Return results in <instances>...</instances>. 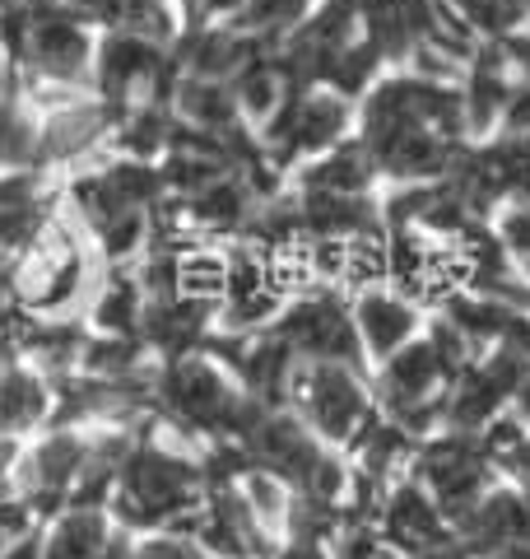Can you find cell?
Returning <instances> with one entry per match:
<instances>
[{
	"label": "cell",
	"mask_w": 530,
	"mask_h": 559,
	"mask_svg": "<svg viewBox=\"0 0 530 559\" xmlns=\"http://www.w3.org/2000/svg\"><path fill=\"white\" fill-rule=\"evenodd\" d=\"M182 5H186L191 20L205 24V20H215V14H238L242 0H182Z\"/></svg>",
	"instance_id": "obj_22"
},
{
	"label": "cell",
	"mask_w": 530,
	"mask_h": 559,
	"mask_svg": "<svg viewBox=\"0 0 530 559\" xmlns=\"http://www.w3.org/2000/svg\"><path fill=\"white\" fill-rule=\"evenodd\" d=\"M5 66H10V57H5V43H0V80H5Z\"/></svg>",
	"instance_id": "obj_26"
},
{
	"label": "cell",
	"mask_w": 530,
	"mask_h": 559,
	"mask_svg": "<svg viewBox=\"0 0 530 559\" xmlns=\"http://www.w3.org/2000/svg\"><path fill=\"white\" fill-rule=\"evenodd\" d=\"M349 312H353L359 345L373 359L396 355L400 345H410L419 336V312H414V304L400 299V294H392V289H368V294H359V304H353Z\"/></svg>",
	"instance_id": "obj_10"
},
{
	"label": "cell",
	"mask_w": 530,
	"mask_h": 559,
	"mask_svg": "<svg viewBox=\"0 0 530 559\" xmlns=\"http://www.w3.org/2000/svg\"><path fill=\"white\" fill-rule=\"evenodd\" d=\"M94 559H135V540L131 532H112L108 540H103V550Z\"/></svg>",
	"instance_id": "obj_24"
},
{
	"label": "cell",
	"mask_w": 530,
	"mask_h": 559,
	"mask_svg": "<svg viewBox=\"0 0 530 559\" xmlns=\"http://www.w3.org/2000/svg\"><path fill=\"white\" fill-rule=\"evenodd\" d=\"M224 285H228V257L205 252V248L177 257V299L209 308L224 299Z\"/></svg>",
	"instance_id": "obj_15"
},
{
	"label": "cell",
	"mask_w": 530,
	"mask_h": 559,
	"mask_svg": "<svg viewBox=\"0 0 530 559\" xmlns=\"http://www.w3.org/2000/svg\"><path fill=\"white\" fill-rule=\"evenodd\" d=\"M511 401H517V415H521L526 425H530V373L521 378V388H517V396H511Z\"/></svg>",
	"instance_id": "obj_25"
},
{
	"label": "cell",
	"mask_w": 530,
	"mask_h": 559,
	"mask_svg": "<svg viewBox=\"0 0 530 559\" xmlns=\"http://www.w3.org/2000/svg\"><path fill=\"white\" fill-rule=\"evenodd\" d=\"M112 117L117 112L103 98H65L38 127V164H65L88 154L112 131Z\"/></svg>",
	"instance_id": "obj_9"
},
{
	"label": "cell",
	"mask_w": 530,
	"mask_h": 559,
	"mask_svg": "<svg viewBox=\"0 0 530 559\" xmlns=\"http://www.w3.org/2000/svg\"><path fill=\"white\" fill-rule=\"evenodd\" d=\"M498 238L507 252H517L521 261H530V201L526 205H511L507 215L498 219Z\"/></svg>",
	"instance_id": "obj_20"
},
{
	"label": "cell",
	"mask_w": 530,
	"mask_h": 559,
	"mask_svg": "<svg viewBox=\"0 0 530 559\" xmlns=\"http://www.w3.org/2000/svg\"><path fill=\"white\" fill-rule=\"evenodd\" d=\"M308 14H312V0H242L238 14H233V28L275 47L279 38H289Z\"/></svg>",
	"instance_id": "obj_14"
},
{
	"label": "cell",
	"mask_w": 530,
	"mask_h": 559,
	"mask_svg": "<svg viewBox=\"0 0 530 559\" xmlns=\"http://www.w3.org/2000/svg\"><path fill=\"white\" fill-rule=\"evenodd\" d=\"M451 10L461 14V24L474 33H489V38H511L517 24L526 20L530 0H451Z\"/></svg>",
	"instance_id": "obj_18"
},
{
	"label": "cell",
	"mask_w": 530,
	"mask_h": 559,
	"mask_svg": "<svg viewBox=\"0 0 530 559\" xmlns=\"http://www.w3.org/2000/svg\"><path fill=\"white\" fill-rule=\"evenodd\" d=\"M154 401L164 406V415L177 429L215 433V439H228V443H238L261 411H275L246 396L242 382L215 355H205V349L201 355L191 349V355L168 359L154 378Z\"/></svg>",
	"instance_id": "obj_2"
},
{
	"label": "cell",
	"mask_w": 530,
	"mask_h": 559,
	"mask_svg": "<svg viewBox=\"0 0 530 559\" xmlns=\"http://www.w3.org/2000/svg\"><path fill=\"white\" fill-rule=\"evenodd\" d=\"M275 336L293 349V359H326V364H363V345L353 331V312L335 294H303L275 318Z\"/></svg>",
	"instance_id": "obj_6"
},
{
	"label": "cell",
	"mask_w": 530,
	"mask_h": 559,
	"mask_svg": "<svg viewBox=\"0 0 530 559\" xmlns=\"http://www.w3.org/2000/svg\"><path fill=\"white\" fill-rule=\"evenodd\" d=\"M140 318H145V294H140V285L127 275H112L108 289H103L94 304V326L103 336H135Z\"/></svg>",
	"instance_id": "obj_16"
},
{
	"label": "cell",
	"mask_w": 530,
	"mask_h": 559,
	"mask_svg": "<svg viewBox=\"0 0 530 559\" xmlns=\"http://www.w3.org/2000/svg\"><path fill=\"white\" fill-rule=\"evenodd\" d=\"M270 559H335L330 550H326V540H285L279 550H270Z\"/></svg>",
	"instance_id": "obj_21"
},
{
	"label": "cell",
	"mask_w": 530,
	"mask_h": 559,
	"mask_svg": "<svg viewBox=\"0 0 530 559\" xmlns=\"http://www.w3.org/2000/svg\"><path fill=\"white\" fill-rule=\"evenodd\" d=\"M88 443H94V433H80V429H70V425L51 429L24 462H14V471H10L14 495H20L33 513L65 509L70 489H75L80 471L88 462Z\"/></svg>",
	"instance_id": "obj_8"
},
{
	"label": "cell",
	"mask_w": 530,
	"mask_h": 559,
	"mask_svg": "<svg viewBox=\"0 0 530 559\" xmlns=\"http://www.w3.org/2000/svg\"><path fill=\"white\" fill-rule=\"evenodd\" d=\"M209 495V476L201 462L182 457L154 439H140L112 489V513L121 532H172L186 513H196Z\"/></svg>",
	"instance_id": "obj_1"
},
{
	"label": "cell",
	"mask_w": 530,
	"mask_h": 559,
	"mask_svg": "<svg viewBox=\"0 0 530 559\" xmlns=\"http://www.w3.org/2000/svg\"><path fill=\"white\" fill-rule=\"evenodd\" d=\"M293 415L330 443H353L373 425V396L353 364H326V359H298L289 378Z\"/></svg>",
	"instance_id": "obj_3"
},
{
	"label": "cell",
	"mask_w": 530,
	"mask_h": 559,
	"mask_svg": "<svg viewBox=\"0 0 530 559\" xmlns=\"http://www.w3.org/2000/svg\"><path fill=\"white\" fill-rule=\"evenodd\" d=\"M0 559H43V532L33 527L24 536H14L5 550H0Z\"/></svg>",
	"instance_id": "obj_23"
},
{
	"label": "cell",
	"mask_w": 530,
	"mask_h": 559,
	"mask_svg": "<svg viewBox=\"0 0 530 559\" xmlns=\"http://www.w3.org/2000/svg\"><path fill=\"white\" fill-rule=\"evenodd\" d=\"M57 406L47 378H38L24 364H0V439H14L33 425H43Z\"/></svg>",
	"instance_id": "obj_13"
},
{
	"label": "cell",
	"mask_w": 530,
	"mask_h": 559,
	"mask_svg": "<svg viewBox=\"0 0 530 559\" xmlns=\"http://www.w3.org/2000/svg\"><path fill=\"white\" fill-rule=\"evenodd\" d=\"M382 532L386 546L400 559H466V546L456 536L451 518L437 509L419 480H400L382 499Z\"/></svg>",
	"instance_id": "obj_7"
},
{
	"label": "cell",
	"mask_w": 530,
	"mask_h": 559,
	"mask_svg": "<svg viewBox=\"0 0 530 559\" xmlns=\"http://www.w3.org/2000/svg\"><path fill=\"white\" fill-rule=\"evenodd\" d=\"M88 229L98 234L103 252H108L112 261H121V257L140 252V242L149 238V210H117V215L88 224Z\"/></svg>",
	"instance_id": "obj_19"
},
{
	"label": "cell",
	"mask_w": 530,
	"mask_h": 559,
	"mask_svg": "<svg viewBox=\"0 0 530 559\" xmlns=\"http://www.w3.org/2000/svg\"><path fill=\"white\" fill-rule=\"evenodd\" d=\"M172 112L177 121L196 131H215V135H233L238 121H242V108H238V94L228 80H191L182 75L172 90Z\"/></svg>",
	"instance_id": "obj_11"
},
{
	"label": "cell",
	"mask_w": 530,
	"mask_h": 559,
	"mask_svg": "<svg viewBox=\"0 0 530 559\" xmlns=\"http://www.w3.org/2000/svg\"><path fill=\"white\" fill-rule=\"evenodd\" d=\"M0 168H38V127L10 94H0Z\"/></svg>",
	"instance_id": "obj_17"
},
{
	"label": "cell",
	"mask_w": 530,
	"mask_h": 559,
	"mask_svg": "<svg viewBox=\"0 0 530 559\" xmlns=\"http://www.w3.org/2000/svg\"><path fill=\"white\" fill-rule=\"evenodd\" d=\"M414 480L456 522L493 485V452L474 433H447V439H433L423 452H414Z\"/></svg>",
	"instance_id": "obj_5"
},
{
	"label": "cell",
	"mask_w": 530,
	"mask_h": 559,
	"mask_svg": "<svg viewBox=\"0 0 530 559\" xmlns=\"http://www.w3.org/2000/svg\"><path fill=\"white\" fill-rule=\"evenodd\" d=\"M373 178H377L373 154H368L363 145H349V140H340L335 150H326V154H316V159H308L303 178H298V191H330V197H368Z\"/></svg>",
	"instance_id": "obj_12"
},
{
	"label": "cell",
	"mask_w": 530,
	"mask_h": 559,
	"mask_svg": "<svg viewBox=\"0 0 530 559\" xmlns=\"http://www.w3.org/2000/svg\"><path fill=\"white\" fill-rule=\"evenodd\" d=\"M88 80H94L98 98L108 103L112 112L168 108V98L177 90L168 51L158 43H149V38H135V33H127V28H112L108 38L98 43Z\"/></svg>",
	"instance_id": "obj_4"
},
{
	"label": "cell",
	"mask_w": 530,
	"mask_h": 559,
	"mask_svg": "<svg viewBox=\"0 0 530 559\" xmlns=\"http://www.w3.org/2000/svg\"><path fill=\"white\" fill-rule=\"evenodd\" d=\"M10 5H20V0H0V10H10Z\"/></svg>",
	"instance_id": "obj_27"
}]
</instances>
